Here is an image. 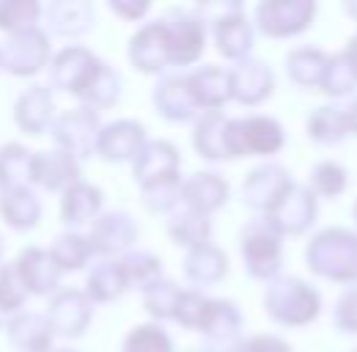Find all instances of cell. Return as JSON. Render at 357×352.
<instances>
[{"label": "cell", "instance_id": "obj_1", "mask_svg": "<svg viewBox=\"0 0 357 352\" xmlns=\"http://www.w3.org/2000/svg\"><path fill=\"white\" fill-rule=\"evenodd\" d=\"M308 270L335 284H357V231L352 228H321L305 248Z\"/></svg>", "mask_w": 357, "mask_h": 352}, {"label": "cell", "instance_id": "obj_2", "mask_svg": "<svg viewBox=\"0 0 357 352\" xmlns=\"http://www.w3.org/2000/svg\"><path fill=\"white\" fill-rule=\"evenodd\" d=\"M264 314L278 325L303 328L321 314V295L297 275H278L264 289Z\"/></svg>", "mask_w": 357, "mask_h": 352}, {"label": "cell", "instance_id": "obj_3", "mask_svg": "<svg viewBox=\"0 0 357 352\" xmlns=\"http://www.w3.org/2000/svg\"><path fill=\"white\" fill-rule=\"evenodd\" d=\"M239 254L250 278L272 281L280 275L283 264V237L269 226L264 218H253L245 223L239 234Z\"/></svg>", "mask_w": 357, "mask_h": 352}, {"label": "cell", "instance_id": "obj_4", "mask_svg": "<svg viewBox=\"0 0 357 352\" xmlns=\"http://www.w3.org/2000/svg\"><path fill=\"white\" fill-rule=\"evenodd\" d=\"M99 132H102V119H99V110L91 105H75L58 113L50 127V135L58 143V149L69 152L77 160L96 154Z\"/></svg>", "mask_w": 357, "mask_h": 352}, {"label": "cell", "instance_id": "obj_5", "mask_svg": "<svg viewBox=\"0 0 357 352\" xmlns=\"http://www.w3.org/2000/svg\"><path fill=\"white\" fill-rule=\"evenodd\" d=\"M286 132L272 116L231 119V152L236 157H272L283 149Z\"/></svg>", "mask_w": 357, "mask_h": 352}, {"label": "cell", "instance_id": "obj_6", "mask_svg": "<svg viewBox=\"0 0 357 352\" xmlns=\"http://www.w3.org/2000/svg\"><path fill=\"white\" fill-rule=\"evenodd\" d=\"M316 20L313 0H264L256 6V25L269 39H289L305 34Z\"/></svg>", "mask_w": 357, "mask_h": 352}, {"label": "cell", "instance_id": "obj_7", "mask_svg": "<svg viewBox=\"0 0 357 352\" xmlns=\"http://www.w3.org/2000/svg\"><path fill=\"white\" fill-rule=\"evenodd\" d=\"M50 64V36L42 28L11 34L0 44V69L14 78H31Z\"/></svg>", "mask_w": 357, "mask_h": 352}, {"label": "cell", "instance_id": "obj_8", "mask_svg": "<svg viewBox=\"0 0 357 352\" xmlns=\"http://www.w3.org/2000/svg\"><path fill=\"white\" fill-rule=\"evenodd\" d=\"M99 66H102V58H96L86 47H77V44L63 47L50 61V80L55 88H61L77 99H86Z\"/></svg>", "mask_w": 357, "mask_h": 352}, {"label": "cell", "instance_id": "obj_9", "mask_svg": "<svg viewBox=\"0 0 357 352\" xmlns=\"http://www.w3.org/2000/svg\"><path fill=\"white\" fill-rule=\"evenodd\" d=\"M168 44H171V66H190L206 50V22L187 8H171L165 17Z\"/></svg>", "mask_w": 357, "mask_h": 352}, {"label": "cell", "instance_id": "obj_10", "mask_svg": "<svg viewBox=\"0 0 357 352\" xmlns=\"http://www.w3.org/2000/svg\"><path fill=\"white\" fill-rule=\"evenodd\" d=\"M319 215V198L311 193L308 184H297L269 210L264 220L280 234V237H297V234H305L316 223Z\"/></svg>", "mask_w": 357, "mask_h": 352}, {"label": "cell", "instance_id": "obj_11", "mask_svg": "<svg viewBox=\"0 0 357 352\" xmlns=\"http://www.w3.org/2000/svg\"><path fill=\"white\" fill-rule=\"evenodd\" d=\"M291 187H294V179L289 174V168H283L280 163H261L242 182V204L250 207L253 212H261L264 218Z\"/></svg>", "mask_w": 357, "mask_h": 352}, {"label": "cell", "instance_id": "obj_12", "mask_svg": "<svg viewBox=\"0 0 357 352\" xmlns=\"http://www.w3.org/2000/svg\"><path fill=\"white\" fill-rule=\"evenodd\" d=\"M91 248L99 259H119L127 251H132L137 242V223L124 210L102 212L91 223Z\"/></svg>", "mask_w": 357, "mask_h": 352}, {"label": "cell", "instance_id": "obj_13", "mask_svg": "<svg viewBox=\"0 0 357 352\" xmlns=\"http://www.w3.org/2000/svg\"><path fill=\"white\" fill-rule=\"evenodd\" d=\"M45 316L55 336L80 339L93 319V303L83 289H61L52 295Z\"/></svg>", "mask_w": 357, "mask_h": 352}, {"label": "cell", "instance_id": "obj_14", "mask_svg": "<svg viewBox=\"0 0 357 352\" xmlns=\"http://www.w3.org/2000/svg\"><path fill=\"white\" fill-rule=\"evenodd\" d=\"M130 64L143 75H162L171 66V44H168V28L165 20H151L137 28L130 39Z\"/></svg>", "mask_w": 357, "mask_h": 352}, {"label": "cell", "instance_id": "obj_15", "mask_svg": "<svg viewBox=\"0 0 357 352\" xmlns=\"http://www.w3.org/2000/svg\"><path fill=\"white\" fill-rule=\"evenodd\" d=\"M212 36L218 44V52L228 58V61H242L250 55L253 47V22L245 14V6L236 0L228 11H223L220 17H215L212 22Z\"/></svg>", "mask_w": 357, "mask_h": 352}, {"label": "cell", "instance_id": "obj_16", "mask_svg": "<svg viewBox=\"0 0 357 352\" xmlns=\"http://www.w3.org/2000/svg\"><path fill=\"white\" fill-rule=\"evenodd\" d=\"M228 75H231V99L239 105H248V108L261 105L275 91V75L261 58L248 55L236 61L228 69Z\"/></svg>", "mask_w": 357, "mask_h": 352}, {"label": "cell", "instance_id": "obj_17", "mask_svg": "<svg viewBox=\"0 0 357 352\" xmlns=\"http://www.w3.org/2000/svg\"><path fill=\"white\" fill-rule=\"evenodd\" d=\"M31 182L45 187L50 193H66L72 184L80 182V160L72 157L63 149H50V152H33L31 160Z\"/></svg>", "mask_w": 357, "mask_h": 352}, {"label": "cell", "instance_id": "obj_18", "mask_svg": "<svg viewBox=\"0 0 357 352\" xmlns=\"http://www.w3.org/2000/svg\"><path fill=\"white\" fill-rule=\"evenodd\" d=\"M151 102L157 113L168 122H195L201 116V108L190 91L187 75H160L157 86L151 91Z\"/></svg>", "mask_w": 357, "mask_h": 352}, {"label": "cell", "instance_id": "obj_19", "mask_svg": "<svg viewBox=\"0 0 357 352\" xmlns=\"http://www.w3.org/2000/svg\"><path fill=\"white\" fill-rule=\"evenodd\" d=\"M146 127L135 119H119L110 124H102L99 140H96V154L107 163H127L140 154L146 146Z\"/></svg>", "mask_w": 357, "mask_h": 352}, {"label": "cell", "instance_id": "obj_20", "mask_svg": "<svg viewBox=\"0 0 357 352\" xmlns=\"http://www.w3.org/2000/svg\"><path fill=\"white\" fill-rule=\"evenodd\" d=\"M192 146L209 163L234 160V152H231V119L225 116L223 110L201 113L195 119V124H192Z\"/></svg>", "mask_w": 357, "mask_h": 352}, {"label": "cell", "instance_id": "obj_21", "mask_svg": "<svg viewBox=\"0 0 357 352\" xmlns=\"http://www.w3.org/2000/svg\"><path fill=\"white\" fill-rule=\"evenodd\" d=\"M14 122L17 127L33 138L50 132L55 122V102H52V91L42 83L28 86L14 102Z\"/></svg>", "mask_w": 357, "mask_h": 352}, {"label": "cell", "instance_id": "obj_22", "mask_svg": "<svg viewBox=\"0 0 357 352\" xmlns=\"http://www.w3.org/2000/svg\"><path fill=\"white\" fill-rule=\"evenodd\" d=\"M178 168H181V152L171 140H146L140 154L132 160V176L140 187L178 176Z\"/></svg>", "mask_w": 357, "mask_h": 352}, {"label": "cell", "instance_id": "obj_23", "mask_svg": "<svg viewBox=\"0 0 357 352\" xmlns=\"http://www.w3.org/2000/svg\"><path fill=\"white\" fill-rule=\"evenodd\" d=\"M14 264H17V272H20L22 284H25L28 295H39V298L55 295L58 281H61V270H58V264L52 262L50 251L31 245V248L20 251Z\"/></svg>", "mask_w": 357, "mask_h": 352}, {"label": "cell", "instance_id": "obj_24", "mask_svg": "<svg viewBox=\"0 0 357 352\" xmlns=\"http://www.w3.org/2000/svg\"><path fill=\"white\" fill-rule=\"evenodd\" d=\"M228 201V182L215 171H195L181 184V204L201 215H212Z\"/></svg>", "mask_w": 357, "mask_h": 352}, {"label": "cell", "instance_id": "obj_25", "mask_svg": "<svg viewBox=\"0 0 357 352\" xmlns=\"http://www.w3.org/2000/svg\"><path fill=\"white\" fill-rule=\"evenodd\" d=\"M187 83H190V91H192L201 113L223 110L231 102V75L223 66H212V64L198 66L187 75Z\"/></svg>", "mask_w": 357, "mask_h": 352}, {"label": "cell", "instance_id": "obj_26", "mask_svg": "<svg viewBox=\"0 0 357 352\" xmlns=\"http://www.w3.org/2000/svg\"><path fill=\"white\" fill-rule=\"evenodd\" d=\"M6 333H8V342L17 352H52L55 333H52L45 314L20 311L17 316L8 319Z\"/></svg>", "mask_w": 357, "mask_h": 352}, {"label": "cell", "instance_id": "obj_27", "mask_svg": "<svg viewBox=\"0 0 357 352\" xmlns=\"http://www.w3.org/2000/svg\"><path fill=\"white\" fill-rule=\"evenodd\" d=\"M96 22L93 3L89 0H55L47 6V25L58 36H83Z\"/></svg>", "mask_w": 357, "mask_h": 352}, {"label": "cell", "instance_id": "obj_28", "mask_svg": "<svg viewBox=\"0 0 357 352\" xmlns=\"http://www.w3.org/2000/svg\"><path fill=\"white\" fill-rule=\"evenodd\" d=\"M228 275V256L218 245H198L184 254V278L192 286H215Z\"/></svg>", "mask_w": 357, "mask_h": 352}, {"label": "cell", "instance_id": "obj_29", "mask_svg": "<svg viewBox=\"0 0 357 352\" xmlns=\"http://www.w3.org/2000/svg\"><path fill=\"white\" fill-rule=\"evenodd\" d=\"M242 328H245V316H242V311L234 300H225V298H212L209 300V314H206V322H204L201 333L212 344L228 347V344L239 342Z\"/></svg>", "mask_w": 357, "mask_h": 352}, {"label": "cell", "instance_id": "obj_30", "mask_svg": "<svg viewBox=\"0 0 357 352\" xmlns=\"http://www.w3.org/2000/svg\"><path fill=\"white\" fill-rule=\"evenodd\" d=\"M0 215L17 231H31L42 220V201L28 184H17L3 190L0 196Z\"/></svg>", "mask_w": 357, "mask_h": 352}, {"label": "cell", "instance_id": "obj_31", "mask_svg": "<svg viewBox=\"0 0 357 352\" xmlns=\"http://www.w3.org/2000/svg\"><path fill=\"white\" fill-rule=\"evenodd\" d=\"M102 204H105V193L96 184H89V182L80 179L61 198V220L66 226L93 223V220L102 215Z\"/></svg>", "mask_w": 357, "mask_h": 352}, {"label": "cell", "instance_id": "obj_32", "mask_svg": "<svg viewBox=\"0 0 357 352\" xmlns=\"http://www.w3.org/2000/svg\"><path fill=\"white\" fill-rule=\"evenodd\" d=\"M127 289L130 286H127L121 259H99L91 267L83 292L91 298V303H110V300H119Z\"/></svg>", "mask_w": 357, "mask_h": 352}, {"label": "cell", "instance_id": "obj_33", "mask_svg": "<svg viewBox=\"0 0 357 352\" xmlns=\"http://www.w3.org/2000/svg\"><path fill=\"white\" fill-rule=\"evenodd\" d=\"M327 52L319 50V47H294L289 55H286V75L294 86L313 91V88L321 86V78H324V69H327Z\"/></svg>", "mask_w": 357, "mask_h": 352}, {"label": "cell", "instance_id": "obj_34", "mask_svg": "<svg viewBox=\"0 0 357 352\" xmlns=\"http://www.w3.org/2000/svg\"><path fill=\"white\" fill-rule=\"evenodd\" d=\"M168 237L174 245H181L187 251H192L198 245H209L212 242V220L209 215L181 207L176 212H171V218H168Z\"/></svg>", "mask_w": 357, "mask_h": 352}, {"label": "cell", "instance_id": "obj_35", "mask_svg": "<svg viewBox=\"0 0 357 352\" xmlns=\"http://www.w3.org/2000/svg\"><path fill=\"white\" fill-rule=\"evenodd\" d=\"M305 132H308V138H311L313 143H319V146H338L349 135L344 108H338V105L316 108L308 116V122H305Z\"/></svg>", "mask_w": 357, "mask_h": 352}, {"label": "cell", "instance_id": "obj_36", "mask_svg": "<svg viewBox=\"0 0 357 352\" xmlns=\"http://www.w3.org/2000/svg\"><path fill=\"white\" fill-rule=\"evenodd\" d=\"M50 256H52V262L58 264L61 272H77V270H83L91 262L93 248H91V240L86 234L63 231V234H58L52 240Z\"/></svg>", "mask_w": 357, "mask_h": 352}, {"label": "cell", "instance_id": "obj_37", "mask_svg": "<svg viewBox=\"0 0 357 352\" xmlns=\"http://www.w3.org/2000/svg\"><path fill=\"white\" fill-rule=\"evenodd\" d=\"M121 259L124 267V275H127V286L130 289H149L151 284H157L162 278V259L151 251H143V248H132L127 251Z\"/></svg>", "mask_w": 357, "mask_h": 352}, {"label": "cell", "instance_id": "obj_38", "mask_svg": "<svg viewBox=\"0 0 357 352\" xmlns=\"http://www.w3.org/2000/svg\"><path fill=\"white\" fill-rule=\"evenodd\" d=\"M308 187L316 198H338L349 187V174L338 160H319L311 168Z\"/></svg>", "mask_w": 357, "mask_h": 352}, {"label": "cell", "instance_id": "obj_39", "mask_svg": "<svg viewBox=\"0 0 357 352\" xmlns=\"http://www.w3.org/2000/svg\"><path fill=\"white\" fill-rule=\"evenodd\" d=\"M355 88H357V75H355V66H352L349 58H347V52L341 50V52L330 55L319 91L327 94V96H333V99H338V96L355 94Z\"/></svg>", "mask_w": 357, "mask_h": 352}, {"label": "cell", "instance_id": "obj_40", "mask_svg": "<svg viewBox=\"0 0 357 352\" xmlns=\"http://www.w3.org/2000/svg\"><path fill=\"white\" fill-rule=\"evenodd\" d=\"M31 160L33 152L25 149L22 143H6L0 146V187H17L31 179Z\"/></svg>", "mask_w": 357, "mask_h": 352}, {"label": "cell", "instance_id": "obj_41", "mask_svg": "<svg viewBox=\"0 0 357 352\" xmlns=\"http://www.w3.org/2000/svg\"><path fill=\"white\" fill-rule=\"evenodd\" d=\"M45 14V8L36 0H0V31L11 34H22L31 28H39V17Z\"/></svg>", "mask_w": 357, "mask_h": 352}, {"label": "cell", "instance_id": "obj_42", "mask_svg": "<svg viewBox=\"0 0 357 352\" xmlns=\"http://www.w3.org/2000/svg\"><path fill=\"white\" fill-rule=\"evenodd\" d=\"M181 184L184 179L181 174L171 176V179H162V182H151V184H143L140 187V201L149 212H176L178 204H181Z\"/></svg>", "mask_w": 357, "mask_h": 352}, {"label": "cell", "instance_id": "obj_43", "mask_svg": "<svg viewBox=\"0 0 357 352\" xmlns=\"http://www.w3.org/2000/svg\"><path fill=\"white\" fill-rule=\"evenodd\" d=\"M119 99H121V75H119V69H113L110 64L102 61V66H99V72H96V78L91 83L83 105L105 110V108H113Z\"/></svg>", "mask_w": 357, "mask_h": 352}, {"label": "cell", "instance_id": "obj_44", "mask_svg": "<svg viewBox=\"0 0 357 352\" xmlns=\"http://www.w3.org/2000/svg\"><path fill=\"white\" fill-rule=\"evenodd\" d=\"M178 298H181V289H178L171 278H160L157 284H151L149 289H143V306H146V311L157 322L176 316Z\"/></svg>", "mask_w": 357, "mask_h": 352}, {"label": "cell", "instance_id": "obj_45", "mask_svg": "<svg viewBox=\"0 0 357 352\" xmlns=\"http://www.w3.org/2000/svg\"><path fill=\"white\" fill-rule=\"evenodd\" d=\"M121 352H176L171 336L165 333V328H160L157 322H146V325H135L124 339V350Z\"/></svg>", "mask_w": 357, "mask_h": 352}, {"label": "cell", "instance_id": "obj_46", "mask_svg": "<svg viewBox=\"0 0 357 352\" xmlns=\"http://www.w3.org/2000/svg\"><path fill=\"white\" fill-rule=\"evenodd\" d=\"M28 300V289L17 272V264L14 262H3L0 264V308L8 314V316H17Z\"/></svg>", "mask_w": 357, "mask_h": 352}, {"label": "cell", "instance_id": "obj_47", "mask_svg": "<svg viewBox=\"0 0 357 352\" xmlns=\"http://www.w3.org/2000/svg\"><path fill=\"white\" fill-rule=\"evenodd\" d=\"M209 300L201 289H181V298H178L176 306V319L181 328L187 330H204V322H206V314H209Z\"/></svg>", "mask_w": 357, "mask_h": 352}, {"label": "cell", "instance_id": "obj_48", "mask_svg": "<svg viewBox=\"0 0 357 352\" xmlns=\"http://www.w3.org/2000/svg\"><path fill=\"white\" fill-rule=\"evenodd\" d=\"M333 322L341 333H349L357 336V284L355 286H347L333 308Z\"/></svg>", "mask_w": 357, "mask_h": 352}, {"label": "cell", "instance_id": "obj_49", "mask_svg": "<svg viewBox=\"0 0 357 352\" xmlns=\"http://www.w3.org/2000/svg\"><path fill=\"white\" fill-rule=\"evenodd\" d=\"M223 352H291V344L275 333H259V336L239 339V342L228 344Z\"/></svg>", "mask_w": 357, "mask_h": 352}, {"label": "cell", "instance_id": "obj_50", "mask_svg": "<svg viewBox=\"0 0 357 352\" xmlns=\"http://www.w3.org/2000/svg\"><path fill=\"white\" fill-rule=\"evenodd\" d=\"M107 6H110L113 14H119L121 20H130V22L140 20V17H146L149 8H151L146 0H110Z\"/></svg>", "mask_w": 357, "mask_h": 352}, {"label": "cell", "instance_id": "obj_51", "mask_svg": "<svg viewBox=\"0 0 357 352\" xmlns=\"http://www.w3.org/2000/svg\"><path fill=\"white\" fill-rule=\"evenodd\" d=\"M344 116H347V127H349V135H357V96L344 108Z\"/></svg>", "mask_w": 357, "mask_h": 352}, {"label": "cell", "instance_id": "obj_52", "mask_svg": "<svg viewBox=\"0 0 357 352\" xmlns=\"http://www.w3.org/2000/svg\"><path fill=\"white\" fill-rule=\"evenodd\" d=\"M344 52H347V58H349V64L355 66V75H357V34L347 42V47H344Z\"/></svg>", "mask_w": 357, "mask_h": 352}, {"label": "cell", "instance_id": "obj_53", "mask_svg": "<svg viewBox=\"0 0 357 352\" xmlns=\"http://www.w3.org/2000/svg\"><path fill=\"white\" fill-rule=\"evenodd\" d=\"M225 347H218V344H204V347H192V350L187 352H223Z\"/></svg>", "mask_w": 357, "mask_h": 352}, {"label": "cell", "instance_id": "obj_54", "mask_svg": "<svg viewBox=\"0 0 357 352\" xmlns=\"http://www.w3.org/2000/svg\"><path fill=\"white\" fill-rule=\"evenodd\" d=\"M344 8H347V14L357 22V0H347V3H344Z\"/></svg>", "mask_w": 357, "mask_h": 352}, {"label": "cell", "instance_id": "obj_55", "mask_svg": "<svg viewBox=\"0 0 357 352\" xmlns=\"http://www.w3.org/2000/svg\"><path fill=\"white\" fill-rule=\"evenodd\" d=\"M8 319H11V316H8V314H6V311H3V308H0V330H3V328H6V325H8Z\"/></svg>", "mask_w": 357, "mask_h": 352}, {"label": "cell", "instance_id": "obj_56", "mask_svg": "<svg viewBox=\"0 0 357 352\" xmlns=\"http://www.w3.org/2000/svg\"><path fill=\"white\" fill-rule=\"evenodd\" d=\"M352 215H355V223H357V201H355V207H352Z\"/></svg>", "mask_w": 357, "mask_h": 352}, {"label": "cell", "instance_id": "obj_57", "mask_svg": "<svg viewBox=\"0 0 357 352\" xmlns=\"http://www.w3.org/2000/svg\"><path fill=\"white\" fill-rule=\"evenodd\" d=\"M0 262H3V240H0Z\"/></svg>", "mask_w": 357, "mask_h": 352}, {"label": "cell", "instance_id": "obj_58", "mask_svg": "<svg viewBox=\"0 0 357 352\" xmlns=\"http://www.w3.org/2000/svg\"><path fill=\"white\" fill-rule=\"evenodd\" d=\"M52 352H77V350H52Z\"/></svg>", "mask_w": 357, "mask_h": 352}, {"label": "cell", "instance_id": "obj_59", "mask_svg": "<svg viewBox=\"0 0 357 352\" xmlns=\"http://www.w3.org/2000/svg\"><path fill=\"white\" fill-rule=\"evenodd\" d=\"M0 196H3V187H0Z\"/></svg>", "mask_w": 357, "mask_h": 352}, {"label": "cell", "instance_id": "obj_60", "mask_svg": "<svg viewBox=\"0 0 357 352\" xmlns=\"http://www.w3.org/2000/svg\"><path fill=\"white\" fill-rule=\"evenodd\" d=\"M352 352H357V347H355V350H352Z\"/></svg>", "mask_w": 357, "mask_h": 352}]
</instances>
